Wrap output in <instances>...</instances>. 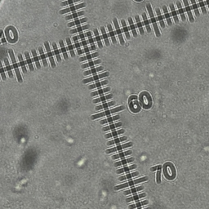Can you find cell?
<instances>
[{
  "label": "cell",
  "instance_id": "obj_1",
  "mask_svg": "<svg viewBox=\"0 0 209 209\" xmlns=\"http://www.w3.org/2000/svg\"><path fill=\"white\" fill-rule=\"evenodd\" d=\"M163 174L166 179L172 180L176 178V168L172 163H166L163 165Z\"/></svg>",
  "mask_w": 209,
  "mask_h": 209
},
{
  "label": "cell",
  "instance_id": "obj_2",
  "mask_svg": "<svg viewBox=\"0 0 209 209\" xmlns=\"http://www.w3.org/2000/svg\"><path fill=\"white\" fill-rule=\"evenodd\" d=\"M5 35L7 36V39L10 43H15L18 39V35L16 30L13 26H8L5 30Z\"/></svg>",
  "mask_w": 209,
  "mask_h": 209
},
{
  "label": "cell",
  "instance_id": "obj_3",
  "mask_svg": "<svg viewBox=\"0 0 209 209\" xmlns=\"http://www.w3.org/2000/svg\"><path fill=\"white\" fill-rule=\"evenodd\" d=\"M140 102L141 103V105L143 106L144 109H150L152 104L150 96L147 92H143L140 96Z\"/></svg>",
  "mask_w": 209,
  "mask_h": 209
},
{
  "label": "cell",
  "instance_id": "obj_4",
  "mask_svg": "<svg viewBox=\"0 0 209 209\" xmlns=\"http://www.w3.org/2000/svg\"><path fill=\"white\" fill-rule=\"evenodd\" d=\"M148 180V177H144L140 179H137V180H130L127 183H123L122 185H116L114 187V190H121V189H123V188H126V187H128V186H132V185H137L138 183H140V182H143V181H146Z\"/></svg>",
  "mask_w": 209,
  "mask_h": 209
},
{
  "label": "cell",
  "instance_id": "obj_5",
  "mask_svg": "<svg viewBox=\"0 0 209 209\" xmlns=\"http://www.w3.org/2000/svg\"><path fill=\"white\" fill-rule=\"evenodd\" d=\"M124 110V106H120V107H117V108H114V109H112V110H106V111H104L102 113H100V114H94L92 115L91 118L92 119H97V118H101V117H104V116H106V115H110V114H113V113H115V112H118V111H121Z\"/></svg>",
  "mask_w": 209,
  "mask_h": 209
},
{
  "label": "cell",
  "instance_id": "obj_6",
  "mask_svg": "<svg viewBox=\"0 0 209 209\" xmlns=\"http://www.w3.org/2000/svg\"><path fill=\"white\" fill-rule=\"evenodd\" d=\"M9 55H10V57H11V60H12L13 68H14L15 72H16V77H17L18 82L21 83L23 82L22 77H21V74H20V70H19V69H18V65H17V63H16V61L15 56H14V53H13V51H12V50H9Z\"/></svg>",
  "mask_w": 209,
  "mask_h": 209
},
{
  "label": "cell",
  "instance_id": "obj_7",
  "mask_svg": "<svg viewBox=\"0 0 209 209\" xmlns=\"http://www.w3.org/2000/svg\"><path fill=\"white\" fill-rule=\"evenodd\" d=\"M44 46H45V48H46V51H47V52H48V57H49V60H50V62H51L52 67V68H55V67H56V63H55V60H54V58H53V54H52V52H51L50 46H49L48 42H45V43H44Z\"/></svg>",
  "mask_w": 209,
  "mask_h": 209
},
{
  "label": "cell",
  "instance_id": "obj_8",
  "mask_svg": "<svg viewBox=\"0 0 209 209\" xmlns=\"http://www.w3.org/2000/svg\"><path fill=\"white\" fill-rule=\"evenodd\" d=\"M110 75L109 72H105L101 75H96V76H93L92 78H86L83 81V83H90V82H92V81H96V80H99L100 78H105V77H108Z\"/></svg>",
  "mask_w": 209,
  "mask_h": 209
},
{
  "label": "cell",
  "instance_id": "obj_9",
  "mask_svg": "<svg viewBox=\"0 0 209 209\" xmlns=\"http://www.w3.org/2000/svg\"><path fill=\"white\" fill-rule=\"evenodd\" d=\"M114 24V26H115V29H116V32H117V35L118 36V38H119V41H120V43L121 45H124V40H123V35H122V30H120L119 26H118V20L116 18L114 19L113 21Z\"/></svg>",
  "mask_w": 209,
  "mask_h": 209
},
{
  "label": "cell",
  "instance_id": "obj_10",
  "mask_svg": "<svg viewBox=\"0 0 209 209\" xmlns=\"http://www.w3.org/2000/svg\"><path fill=\"white\" fill-rule=\"evenodd\" d=\"M131 146H132V142H128L127 144H123L122 145H118L117 147H114V148H112V149H109V150H107L105 152H106V154H110V153L115 152V151L122 150L123 149H125V148H127V147H131Z\"/></svg>",
  "mask_w": 209,
  "mask_h": 209
},
{
  "label": "cell",
  "instance_id": "obj_11",
  "mask_svg": "<svg viewBox=\"0 0 209 209\" xmlns=\"http://www.w3.org/2000/svg\"><path fill=\"white\" fill-rule=\"evenodd\" d=\"M86 6L85 3H81V4H78V5H76V6H73V7H70L69 8H66V9H64V10H61L60 11V14H65V13H68L70 12H72V11H75L77 9H79V8H84Z\"/></svg>",
  "mask_w": 209,
  "mask_h": 209
},
{
  "label": "cell",
  "instance_id": "obj_12",
  "mask_svg": "<svg viewBox=\"0 0 209 209\" xmlns=\"http://www.w3.org/2000/svg\"><path fill=\"white\" fill-rule=\"evenodd\" d=\"M183 2H184V3H185V10L187 11L188 16H189V19H190V22H194V19L193 15H192V13H191L190 5H189V3H188V0H183Z\"/></svg>",
  "mask_w": 209,
  "mask_h": 209
},
{
  "label": "cell",
  "instance_id": "obj_13",
  "mask_svg": "<svg viewBox=\"0 0 209 209\" xmlns=\"http://www.w3.org/2000/svg\"><path fill=\"white\" fill-rule=\"evenodd\" d=\"M145 197H146V194L145 193L140 194H137V195H134V196H132V197L127 198L126 199V202H127V203H129V202H132V201H134V200H138L140 199H142V198H145Z\"/></svg>",
  "mask_w": 209,
  "mask_h": 209
},
{
  "label": "cell",
  "instance_id": "obj_14",
  "mask_svg": "<svg viewBox=\"0 0 209 209\" xmlns=\"http://www.w3.org/2000/svg\"><path fill=\"white\" fill-rule=\"evenodd\" d=\"M127 140V137H118L117 139H114V140H110V141H108L107 142V145H114V144H118L119 142H122V141H124V140Z\"/></svg>",
  "mask_w": 209,
  "mask_h": 209
},
{
  "label": "cell",
  "instance_id": "obj_15",
  "mask_svg": "<svg viewBox=\"0 0 209 209\" xmlns=\"http://www.w3.org/2000/svg\"><path fill=\"white\" fill-rule=\"evenodd\" d=\"M125 132V130L123 129H121V130H118V131H114L111 133H109V134H106L105 135V138H110V137H116L119 134H123Z\"/></svg>",
  "mask_w": 209,
  "mask_h": 209
},
{
  "label": "cell",
  "instance_id": "obj_16",
  "mask_svg": "<svg viewBox=\"0 0 209 209\" xmlns=\"http://www.w3.org/2000/svg\"><path fill=\"white\" fill-rule=\"evenodd\" d=\"M4 63H5V67H6L7 72H8L9 77H10L11 78H13V74H12V69H11V65H10L9 61H8V59H7V58L4 59Z\"/></svg>",
  "mask_w": 209,
  "mask_h": 209
},
{
  "label": "cell",
  "instance_id": "obj_17",
  "mask_svg": "<svg viewBox=\"0 0 209 209\" xmlns=\"http://www.w3.org/2000/svg\"><path fill=\"white\" fill-rule=\"evenodd\" d=\"M113 98V95L110 94V95L107 96H104V97H100L99 98H97L95 100H93V103H98V102H101V101H105L106 100H110Z\"/></svg>",
  "mask_w": 209,
  "mask_h": 209
},
{
  "label": "cell",
  "instance_id": "obj_18",
  "mask_svg": "<svg viewBox=\"0 0 209 209\" xmlns=\"http://www.w3.org/2000/svg\"><path fill=\"white\" fill-rule=\"evenodd\" d=\"M134 161V158H129L127 159H124V160H122L120 162H117V163H114V167H118V166H121V165H125L127 163H132V162Z\"/></svg>",
  "mask_w": 209,
  "mask_h": 209
},
{
  "label": "cell",
  "instance_id": "obj_19",
  "mask_svg": "<svg viewBox=\"0 0 209 209\" xmlns=\"http://www.w3.org/2000/svg\"><path fill=\"white\" fill-rule=\"evenodd\" d=\"M139 175V172H135L133 173H131V174H127V175H125V176H123V177H120L118 178V180L121 181V180H127V179H131L134 177H137Z\"/></svg>",
  "mask_w": 209,
  "mask_h": 209
},
{
  "label": "cell",
  "instance_id": "obj_20",
  "mask_svg": "<svg viewBox=\"0 0 209 209\" xmlns=\"http://www.w3.org/2000/svg\"><path fill=\"white\" fill-rule=\"evenodd\" d=\"M123 125L122 123H114V124H110V126H107V127H105L102 128V131L105 132V131H110L111 129H114V128H116V127H121Z\"/></svg>",
  "mask_w": 209,
  "mask_h": 209
},
{
  "label": "cell",
  "instance_id": "obj_21",
  "mask_svg": "<svg viewBox=\"0 0 209 209\" xmlns=\"http://www.w3.org/2000/svg\"><path fill=\"white\" fill-rule=\"evenodd\" d=\"M25 58H26V62L29 65V68H30V71H33V63H32V60L30 57V54L28 52H25Z\"/></svg>",
  "mask_w": 209,
  "mask_h": 209
},
{
  "label": "cell",
  "instance_id": "obj_22",
  "mask_svg": "<svg viewBox=\"0 0 209 209\" xmlns=\"http://www.w3.org/2000/svg\"><path fill=\"white\" fill-rule=\"evenodd\" d=\"M137 167V165H132V166H129V167H123V168H121V169H118L116 171V172L118 174H120V173H123V172H129L132 169H135V168Z\"/></svg>",
  "mask_w": 209,
  "mask_h": 209
},
{
  "label": "cell",
  "instance_id": "obj_23",
  "mask_svg": "<svg viewBox=\"0 0 209 209\" xmlns=\"http://www.w3.org/2000/svg\"><path fill=\"white\" fill-rule=\"evenodd\" d=\"M107 83H108V81L107 80H104V81H101V82H99V83H97L89 85L88 88L89 89H94V88H97V87H101V86L106 85Z\"/></svg>",
  "mask_w": 209,
  "mask_h": 209
},
{
  "label": "cell",
  "instance_id": "obj_24",
  "mask_svg": "<svg viewBox=\"0 0 209 209\" xmlns=\"http://www.w3.org/2000/svg\"><path fill=\"white\" fill-rule=\"evenodd\" d=\"M115 105V101H111V102H108V103H104L103 105H100L96 107V110H100L101 109H105V108L110 107Z\"/></svg>",
  "mask_w": 209,
  "mask_h": 209
},
{
  "label": "cell",
  "instance_id": "obj_25",
  "mask_svg": "<svg viewBox=\"0 0 209 209\" xmlns=\"http://www.w3.org/2000/svg\"><path fill=\"white\" fill-rule=\"evenodd\" d=\"M38 51H39V54H40V57H41L42 59V61L43 63V65L46 67V66H48V62H47V60H46V56H45V54L43 52V49L42 47H39V48H38Z\"/></svg>",
  "mask_w": 209,
  "mask_h": 209
},
{
  "label": "cell",
  "instance_id": "obj_26",
  "mask_svg": "<svg viewBox=\"0 0 209 209\" xmlns=\"http://www.w3.org/2000/svg\"><path fill=\"white\" fill-rule=\"evenodd\" d=\"M132 153V150H127V151H125V152H123V153H120L118 154H116V155H114L112 156V159L114 160V159H119V158H123L127 155H129Z\"/></svg>",
  "mask_w": 209,
  "mask_h": 209
},
{
  "label": "cell",
  "instance_id": "obj_27",
  "mask_svg": "<svg viewBox=\"0 0 209 209\" xmlns=\"http://www.w3.org/2000/svg\"><path fill=\"white\" fill-rule=\"evenodd\" d=\"M32 55H33V60H35V62L36 64V66L38 69H40L41 68V65H40V63H39V59L37 56V52L35 49H32Z\"/></svg>",
  "mask_w": 209,
  "mask_h": 209
},
{
  "label": "cell",
  "instance_id": "obj_28",
  "mask_svg": "<svg viewBox=\"0 0 209 209\" xmlns=\"http://www.w3.org/2000/svg\"><path fill=\"white\" fill-rule=\"evenodd\" d=\"M103 70V67L102 66H99L97 68H94L92 70H87V71H85L83 73L84 75H92V74H95L97 72H99V71H101Z\"/></svg>",
  "mask_w": 209,
  "mask_h": 209
},
{
  "label": "cell",
  "instance_id": "obj_29",
  "mask_svg": "<svg viewBox=\"0 0 209 209\" xmlns=\"http://www.w3.org/2000/svg\"><path fill=\"white\" fill-rule=\"evenodd\" d=\"M110 91V87H106V88H104V89H100V90H98L97 92H92L91 93V96L92 97H95V96H97V95H100V94H103V93H105V92H108Z\"/></svg>",
  "mask_w": 209,
  "mask_h": 209
},
{
  "label": "cell",
  "instance_id": "obj_30",
  "mask_svg": "<svg viewBox=\"0 0 209 209\" xmlns=\"http://www.w3.org/2000/svg\"><path fill=\"white\" fill-rule=\"evenodd\" d=\"M18 59H19L20 65H21V67L23 73H26V72H27V70H26L25 64L24 59H23V57H22V55H21V54H18Z\"/></svg>",
  "mask_w": 209,
  "mask_h": 209
},
{
  "label": "cell",
  "instance_id": "obj_31",
  "mask_svg": "<svg viewBox=\"0 0 209 209\" xmlns=\"http://www.w3.org/2000/svg\"><path fill=\"white\" fill-rule=\"evenodd\" d=\"M100 62H101V60H94V61H91L89 63H87V64H83L82 65V68L83 69H85V68H87V67H92L94 65H96L97 64H100Z\"/></svg>",
  "mask_w": 209,
  "mask_h": 209
},
{
  "label": "cell",
  "instance_id": "obj_32",
  "mask_svg": "<svg viewBox=\"0 0 209 209\" xmlns=\"http://www.w3.org/2000/svg\"><path fill=\"white\" fill-rule=\"evenodd\" d=\"M66 43L67 44H68V48L70 50V55L72 57H75V51H74V47L71 43V41H70V39L69 38H66Z\"/></svg>",
  "mask_w": 209,
  "mask_h": 209
},
{
  "label": "cell",
  "instance_id": "obj_33",
  "mask_svg": "<svg viewBox=\"0 0 209 209\" xmlns=\"http://www.w3.org/2000/svg\"><path fill=\"white\" fill-rule=\"evenodd\" d=\"M73 39H74V42H75V48L78 51V55H81L82 54V50L80 48V43H78V36H75L73 37Z\"/></svg>",
  "mask_w": 209,
  "mask_h": 209
},
{
  "label": "cell",
  "instance_id": "obj_34",
  "mask_svg": "<svg viewBox=\"0 0 209 209\" xmlns=\"http://www.w3.org/2000/svg\"><path fill=\"white\" fill-rule=\"evenodd\" d=\"M86 36L88 37V41H89V43L91 44V48H92V50H96L97 47L96 45L94 44V40L92 37V33L91 32H87L86 33Z\"/></svg>",
  "mask_w": 209,
  "mask_h": 209
},
{
  "label": "cell",
  "instance_id": "obj_35",
  "mask_svg": "<svg viewBox=\"0 0 209 209\" xmlns=\"http://www.w3.org/2000/svg\"><path fill=\"white\" fill-rule=\"evenodd\" d=\"M120 118H119V115H116V116H114V117H110L106 119H104V120H101L100 121V124H105V123H110V122H113V121H115V120H118Z\"/></svg>",
  "mask_w": 209,
  "mask_h": 209
},
{
  "label": "cell",
  "instance_id": "obj_36",
  "mask_svg": "<svg viewBox=\"0 0 209 209\" xmlns=\"http://www.w3.org/2000/svg\"><path fill=\"white\" fill-rule=\"evenodd\" d=\"M52 46H53V49H54V52H55V55L57 57V60L58 62H60L61 61V58H60V52L57 48V46L56 44V43H52Z\"/></svg>",
  "mask_w": 209,
  "mask_h": 209
},
{
  "label": "cell",
  "instance_id": "obj_37",
  "mask_svg": "<svg viewBox=\"0 0 209 209\" xmlns=\"http://www.w3.org/2000/svg\"><path fill=\"white\" fill-rule=\"evenodd\" d=\"M142 16H143L144 24H145V27H146L147 32H148V33H150V32H151V29H150V23H149V21H148V19H147V16H146V14H145V13H143V14H142Z\"/></svg>",
  "mask_w": 209,
  "mask_h": 209
},
{
  "label": "cell",
  "instance_id": "obj_38",
  "mask_svg": "<svg viewBox=\"0 0 209 209\" xmlns=\"http://www.w3.org/2000/svg\"><path fill=\"white\" fill-rule=\"evenodd\" d=\"M108 30L110 31V35L111 37V39H112V42L114 44H116L117 41H116V38H115V35H114V32L113 31V29H112V26L110 25H108Z\"/></svg>",
  "mask_w": 209,
  "mask_h": 209
},
{
  "label": "cell",
  "instance_id": "obj_39",
  "mask_svg": "<svg viewBox=\"0 0 209 209\" xmlns=\"http://www.w3.org/2000/svg\"><path fill=\"white\" fill-rule=\"evenodd\" d=\"M143 189H144L143 186H139V187L134 188V189H131V190H126V191L124 192V194H125V195H127V194H130L136 193V192H138V191L142 190Z\"/></svg>",
  "mask_w": 209,
  "mask_h": 209
},
{
  "label": "cell",
  "instance_id": "obj_40",
  "mask_svg": "<svg viewBox=\"0 0 209 209\" xmlns=\"http://www.w3.org/2000/svg\"><path fill=\"white\" fill-rule=\"evenodd\" d=\"M121 23H122V25H123V30H124V33L126 35V37L127 39H130V33H129V30H128V28H127V26L126 25V22L124 20H122L121 21Z\"/></svg>",
  "mask_w": 209,
  "mask_h": 209
},
{
  "label": "cell",
  "instance_id": "obj_41",
  "mask_svg": "<svg viewBox=\"0 0 209 209\" xmlns=\"http://www.w3.org/2000/svg\"><path fill=\"white\" fill-rule=\"evenodd\" d=\"M156 12H157V16H158V19L159 21V23H160V25L162 28H164L165 27V24L163 22V16L161 15V12H160V9L159 8H157L156 9Z\"/></svg>",
  "mask_w": 209,
  "mask_h": 209
},
{
  "label": "cell",
  "instance_id": "obj_42",
  "mask_svg": "<svg viewBox=\"0 0 209 209\" xmlns=\"http://www.w3.org/2000/svg\"><path fill=\"white\" fill-rule=\"evenodd\" d=\"M87 21V18H83V19H80V20H76L74 22H71V23H69L68 24V27H72V26H75V25H79L81 23H83V22H86Z\"/></svg>",
  "mask_w": 209,
  "mask_h": 209
},
{
  "label": "cell",
  "instance_id": "obj_43",
  "mask_svg": "<svg viewBox=\"0 0 209 209\" xmlns=\"http://www.w3.org/2000/svg\"><path fill=\"white\" fill-rule=\"evenodd\" d=\"M60 43V49H61V52L63 53V56H64V58L65 60L68 59V55H67V52H66V48H65V47L64 45V43L62 40H60V41L59 42Z\"/></svg>",
  "mask_w": 209,
  "mask_h": 209
},
{
  "label": "cell",
  "instance_id": "obj_44",
  "mask_svg": "<svg viewBox=\"0 0 209 209\" xmlns=\"http://www.w3.org/2000/svg\"><path fill=\"white\" fill-rule=\"evenodd\" d=\"M149 204V201L148 200H145V201H142V202H138L136 204H133V205H130L128 207L129 208H136V207H140L141 206H144V205H146Z\"/></svg>",
  "mask_w": 209,
  "mask_h": 209
},
{
  "label": "cell",
  "instance_id": "obj_45",
  "mask_svg": "<svg viewBox=\"0 0 209 209\" xmlns=\"http://www.w3.org/2000/svg\"><path fill=\"white\" fill-rule=\"evenodd\" d=\"M177 8H178V11H179V13L180 15V17H181V20H182L183 21H185V14H184V12H183V9H182V7H181V4L179 1H177Z\"/></svg>",
  "mask_w": 209,
  "mask_h": 209
},
{
  "label": "cell",
  "instance_id": "obj_46",
  "mask_svg": "<svg viewBox=\"0 0 209 209\" xmlns=\"http://www.w3.org/2000/svg\"><path fill=\"white\" fill-rule=\"evenodd\" d=\"M136 21H137V27L139 28V30L140 32V35H144V30H143V26H142V23L140 22V17L138 16H136Z\"/></svg>",
  "mask_w": 209,
  "mask_h": 209
},
{
  "label": "cell",
  "instance_id": "obj_47",
  "mask_svg": "<svg viewBox=\"0 0 209 209\" xmlns=\"http://www.w3.org/2000/svg\"><path fill=\"white\" fill-rule=\"evenodd\" d=\"M170 8H171V11H172V15L174 18V21L176 23H178L179 22V20H178V17H177V12L175 10V8H174V5L173 4H170Z\"/></svg>",
  "mask_w": 209,
  "mask_h": 209
},
{
  "label": "cell",
  "instance_id": "obj_48",
  "mask_svg": "<svg viewBox=\"0 0 209 209\" xmlns=\"http://www.w3.org/2000/svg\"><path fill=\"white\" fill-rule=\"evenodd\" d=\"M94 33H95V37H96V39L98 43V46L100 48H103V45H102V43H101V40H100V35H99V33H98V30L97 29H94Z\"/></svg>",
  "mask_w": 209,
  "mask_h": 209
},
{
  "label": "cell",
  "instance_id": "obj_49",
  "mask_svg": "<svg viewBox=\"0 0 209 209\" xmlns=\"http://www.w3.org/2000/svg\"><path fill=\"white\" fill-rule=\"evenodd\" d=\"M98 56H99V53L98 52H95V53H93V54H90V55H87L86 57L79 58V60H80V61H83V60H90V59H92L93 57H98Z\"/></svg>",
  "mask_w": 209,
  "mask_h": 209
},
{
  "label": "cell",
  "instance_id": "obj_50",
  "mask_svg": "<svg viewBox=\"0 0 209 209\" xmlns=\"http://www.w3.org/2000/svg\"><path fill=\"white\" fill-rule=\"evenodd\" d=\"M101 30V33H102V36H103V38L105 40V45L106 46H110V42H109V39H108V35L105 32V27H101L100 28Z\"/></svg>",
  "mask_w": 209,
  "mask_h": 209
},
{
  "label": "cell",
  "instance_id": "obj_51",
  "mask_svg": "<svg viewBox=\"0 0 209 209\" xmlns=\"http://www.w3.org/2000/svg\"><path fill=\"white\" fill-rule=\"evenodd\" d=\"M89 28V25H83V26H80V27H78L77 29H75V30H72L70 31V33H78V32H81L83 31V30H87Z\"/></svg>",
  "mask_w": 209,
  "mask_h": 209
},
{
  "label": "cell",
  "instance_id": "obj_52",
  "mask_svg": "<svg viewBox=\"0 0 209 209\" xmlns=\"http://www.w3.org/2000/svg\"><path fill=\"white\" fill-rule=\"evenodd\" d=\"M128 21H129V24H130V27H131V30H132V35L134 37H137V30H136V28H135V25H134V23L132 21V19L131 17L128 18Z\"/></svg>",
  "mask_w": 209,
  "mask_h": 209
},
{
  "label": "cell",
  "instance_id": "obj_53",
  "mask_svg": "<svg viewBox=\"0 0 209 209\" xmlns=\"http://www.w3.org/2000/svg\"><path fill=\"white\" fill-rule=\"evenodd\" d=\"M163 12H164L165 18L167 19V24H168V25H172V21H171V19H170V16H169V13H168V12H167V7H166V6H163Z\"/></svg>",
  "mask_w": 209,
  "mask_h": 209
},
{
  "label": "cell",
  "instance_id": "obj_54",
  "mask_svg": "<svg viewBox=\"0 0 209 209\" xmlns=\"http://www.w3.org/2000/svg\"><path fill=\"white\" fill-rule=\"evenodd\" d=\"M84 12H75V13H74V14L70 15V16H67L65 17V20H71L73 18H75V17H78L79 16H83L84 15Z\"/></svg>",
  "mask_w": 209,
  "mask_h": 209
},
{
  "label": "cell",
  "instance_id": "obj_55",
  "mask_svg": "<svg viewBox=\"0 0 209 209\" xmlns=\"http://www.w3.org/2000/svg\"><path fill=\"white\" fill-rule=\"evenodd\" d=\"M191 3H192V7H193V8L194 10L195 14H196L197 16H199V12L198 10V7L196 5V3H195V0H191Z\"/></svg>",
  "mask_w": 209,
  "mask_h": 209
},
{
  "label": "cell",
  "instance_id": "obj_56",
  "mask_svg": "<svg viewBox=\"0 0 209 209\" xmlns=\"http://www.w3.org/2000/svg\"><path fill=\"white\" fill-rule=\"evenodd\" d=\"M0 75H1V77L3 78V80H6L7 78H6V75H5V72H4V70L3 68V65H2V63L0 61Z\"/></svg>",
  "mask_w": 209,
  "mask_h": 209
},
{
  "label": "cell",
  "instance_id": "obj_57",
  "mask_svg": "<svg viewBox=\"0 0 209 209\" xmlns=\"http://www.w3.org/2000/svg\"><path fill=\"white\" fill-rule=\"evenodd\" d=\"M199 5L201 7V9H202V12H203L204 14H206L207 13V10L205 8V6H204V3L203 0H199Z\"/></svg>",
  "mask_w": 209,
  "mask_h": 209
},
{
  "label": "cell",
  "instance_id": "obj_58",
  "mask_svg": "<svg viewBox=\"0 0 209 209\" xmlns=\"http://www.w3.org/2000/svg\"><path fill=\"white\" fill-rule=\"evenodd\" d=\"M162 168H160V169L158 170V172L156 174V181H157V183L158 184H160L161 183V170Z\"/></svg>",
  "mask_w": 209,
  "mask_h": 209
},
{
  "label": "cell",
  "instance_id": "obj_59",
  "mask_svg": "<svg viewBox=\"0 0 209 209\" xmlns=\"http://www.w3.org/2000/svg\"><path fill=\"white\" fill-rule=\"evenodd\" d=\"M80 0H67L65 2H63L61 3V6H65V5H68V4H72L74 3H76V2H79Z\"/></svg>",
  "mask_w": 209,
  "mask_h": 209
},
{
  "label": "cell",
  "instance_id": "obj_60",
  "mask_svg": "<svg viewBox=\"0 0 209 209\" xmlns=\"http://www.w3.org/2000/svg\"><path fill=\"white\" fill-rule=\"evenodd\" d=\"M160 168H162V166L161 165H158V166H155V167H153L150 168V171L154 172V171H155L157 169H160Z\"/></svg>",
  "mask_w": 209,
  "mask_h": 209
},
{
  "label": "cell",
  "instance_id": "obj_61",
  "mask_svg": "<svg viewBox=\"0 0 209 209\" xmlns=\"http://www.w3.org/2000/svg\"><path fill=\"white\" fill-rule=\"evenodd\" d=\"M92 50V48H85L83 50H82V54L83 53H88Z\"/></svg>",
  "mask_w": 209,
  "mask_h": 209
},
{
  "label": "cell",
  "instance_id": "obj_62",
  "mask_svg": "<svg viewBox=\"0 0 209 209\" xmlns=\"http://www.w3.org/2000/svg\"><path fill=\"white\" fill-rule=\"evenodd\" d=\"M2 36H3V30H0V38H1ZM0 43H1V39H0Z\"/></svg>",
  "mask_w": 209,
  "mask_h": 209
},
{
  "label": "cell",
  "instance_id": "obj_63",
  "mask_svg": "<svg viewBox=\"0 0 209 209\" xmlns=\"http://www.w3.org/2000/svg\"><path fill=\"white\" fill-rule=\"evenodd\" d=\"M207 1V5H208V8H209V0H206Z\"/></svg>",
  "mask_w": 209,
  "mask_h": 209
}]
</instances>
